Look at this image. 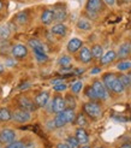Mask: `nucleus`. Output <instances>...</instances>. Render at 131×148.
I'll use <instances>...</instances> for the list:
<instances>
[{"mask_svg": "<svg viewBox=\"0 0 131 148\" xmlns=\"http://www.w3.org/2000/svg\"><path fill=\"white\" fill-rule=\"evenodd\" d=\"M83 46V42L81 39L78 38H74L71 39L69 42H68V46H66V49L69 53H76V52Z\"/></svg>", "mask_w": 131, "mask_h": 148, "instance_id": "nucleus-12", "label": "nucleus"}, {"mask_svg": "<svg viewBox=\"0 0 131 148\" xmlns=\"http://www.w3.org/2000/svg\"><path fill=\"white\" fill-rule=\"evenodd\" d=\"M82 88H83V83L81 81H76V82H74L71 84V92L75 93V94H78L82 90Z\"/></svg>", "mask_w": 131, "mask_h": 148, "instance_id": "nucleus-31", "label": "nucleus"}, {"mask_svg": "<svg viewBox=\"0 0 131 148\" xmlns=\"http://www.w3.org/2000/svg\"><path fill=\"white\" fill-rule=\"evenodd\" d=\"M34 54L36 60L39 63H46L48 60V56L46 54V52H40V51H34Z\"/></svg>", "mask_w": 131, "mask_h": 148, "instance_id": "nucleus-28", "label": "nucleus"}, {"mask_svg": "<svg viewBox=\"0 0 131 148\" xmlns=\"http://www.w3.org/2000/svg\"><path fill=\"white\" fill-rule=\"evenodd\" d=\"M65 145H66L69 148H79V142L77 141V138L74 136H69L66 140H65Z\"/></svg>", "mask_w": 131, "mask_h": 148, "instance_id": "nucleus-27", "label": "nucleus"}, {"mask_svg": "<svg viewBox=\"0 0 131 148\" xmlns=\"http://www.w3.org/2000/svg\"><path fill=\"white\" fill-rule=\"evenodd\" d=\"M77 138V141L79 142V145H85V143H88L89 141V136H88V132H87L83 128H78L76 130V136Z\"/></svg>", "mask_w": 131, "mask_h": 148, "instance_id": "nucleus-16", "label": "nucleus"}, {"mask_svg": "<svg viewBox=\"0 0 131 148\" xmlns=\"http://www.w3.org/2000/svg\"><path fill=\"white\" fill-rule=\"evenodd\" d=\"M57 148H69V147L65 145V142H64V143H59V145L57 146Z\"/></svg>", "mask_w": 131, "mask_h": 148, "instance_id": "nucleus-40", "label": "nucleus"}, {"mask_svg": "<svg viewBox=\"0 0 131 148\" xmlns=\"http://www.w3.org/2000/svg\"><path fill=\"white\" fill-rule=\"evenodd\" d=\"M23 146H24V143L22 141H16V140H14V141L7 143L5 148H23Z\"/></svg>", "mask_w": 131, "mask_h": 148, "instance_id": "nucleus-35", "label": "nucleus"}, {"mask_svg": "<svg viewBox=\"0 0 131 148\" xmlns=\"http://www.w3.org/2000/svg\"><path fill=\"white\" fill-rule=\"evenodd\" d=\"M117 69L119 71H128L131 69V62H120L117 65Z\"/></svg>", "mask_w": 131, "mask_h": 148, "instance_id": "nucleus-32", "label": "nucleus"}, {"mask_svg": "<svg viewBox=\"0 0 131 148\" xmlns=\"http://www.w3.org/2000/svg\"><path fill=\"white\" fill-rule=\"evenodd\" d=\"M53 12H54V21L57 23H63L68 18V10L63 5H57L53 9Z\"/></svg>", "mask_w": 131, "mask_h": 148, "instance_id": "nucleus-9", "label": "nucleus"}, {"mask_svg": "<svg viewBox=\"0 0 131 148\" xmlns=\"http://www.w3.org/2000/svg\"><path fill=\"white\" fill-rule=\"evenodd\" d=\"M128 76H129V77H130V79H131V71L129 72V75H128Z\"/></svg>", "mask_w": 131, "mask_h": 148, "instance_id": "nucleus-46", "label": "nucleus"}, {"mask_svg": "<svg viewBox=\"0 0 131 148\" xmlns=\"http://www.w3.org/2000/svg\"><path fill=\"white\" fill-rule=\"evenodd\" d=\"M77 124L79 125L81 128H83V127H85L87 125V119H85V116H83V114H79L78 117H77Z\"/></svg>", "mask_w": 131, "mask_h": 148, "instance_id": "nucleus-37", "label": "nucleus"}, {"mask_svg": "<svg viewBox=\"0 0 131 148\" xmlns=\"http://www.w3.org/2000/svg\"><path fill=\"white\" fill-rule=\"evenodd\" d=\"M115 58H117V53H115L114 51H108V52H106V53L100 58V63L102 65L110 64V63H112L114 60Z\"/></svg>", "mask_w": 131, "mask_h": 148, "instance_id": "nucleus-19", "label": "nucleus"}, {"mask_svg": "<svg viewBox=\"0 0 131 148\" xmlns=\"http://www.w3.org/2000/svg\"><path fill=\"white\" fill-rule=\"evenodd\" d=\"M4 70H5L4 65H3V64H0V73H3V72H4Z\"/></svg>", "mask_w": 131, "mask_h": 148, "instance_id": "nucleus-44", "label": "nucleus"}, {"mask_svg": "<svg viewBox=\"0 0 131 148\" xmlns=\"http://www.w3.org/2000/svg\"><path fill=\"white\" fill-rule=\"evenodd\" d=\"M12 117V113L9 108L6 107H1L0 108V122H7L10 121Z\"/></svg>", "mask_w": 131, "mask_h": 148, "instance_id": "nucleus-25", "label": "nucleus"}, {"mask_svg": "<svg viewBox=\"0 0 131 148\" xmlns=\"http://www.w3.org/2000/svg\"><path fill=\"white\" fill-rule=\"evenodd\" d=\"M98 72H100V69H99V68H98V69L91 70V75H95V73H98Z\"/></svg>", "mask_w": 131, "mask_h": 148, "instance_id": "nucleus-42", "label": "nucleus"}, {"mask_svg": "<svg viewBox=\"0 0 131 148\" xmlns=\"http://www.w3.org/2000/svg\"><path fill=\"white\" fill-rule=\"evenodd\" d=\"M64 100H65V106H66V108H74L75 110L76 100H75V98L72 97V95H66Z\"/></svg>", "mask_w": 131, "mask_h": 148, "instance_id": "nucleus-29", "label": "nucleus"}, {"mask_svg": "<svg viewBox=\"0 0 131 148\" xmlns=\"http://www.w3.org/2000/svg\"><path fill=\"white\" fill-rule=\"evenodd\" d=\"M6 64H7V65H13L14 63H13V62H11V60H7V63H6Z\"/></svg>", "mask_w": 131, "mask_h": 148, "instance_id": "nucleus-45", "label": "nucleus"}, {"mask_svg": "<svg viewBox=\"0 0 131 148\" xmlns=\"http://www.w3.org/2000/svg\"><path fill=\"white\" fill-rule=\"evenodd\" d=\"M66 89H68V86L63 82L53 84V90H55V92H65Z\"/></svg>", "mask_w": 131, "mask_h": 148, "instance_id": "nucleus-36", "label": "nucleus"}, {"mask_svg": "<svg viewBox=\"0 0 131 148\" xmlns=\"http://www.w3.org/2000/svg\"><path fill=\"white\" fill-rule=\"evenodd\" d=\"M11 35V29L9 24H3L0 25V40H6L9 39Z\"/></svg>", "mask_w": 131, "mask_h": 148, "instance_id": "nucleus-22", "label": "nucleus"}, {"mask_svg": "<svg viewBox=\"0 0 131 148\" xmlns=\"http://www.w3.org/2000/svg\"><path fill=\"white\" fill-rule=\"evenodd\" d=\"M28 46L30 47L33 51H40V52H46V46L38 40V39H30L28 41Z\"/></svg>", "mask_w": 131, "mask_h": 148, "instance_id": "nucleus-17", "label": "nucleus"}, {"mask_svg": "<svg viewBox=\"0 0 131 148\" xmlns=\"http://www.w3.org/2000/svg\"><path fill=\"white\" fill-rule=\"evenodd\" d=\"M91 87H93L94 92H95L98 99H100V100H106V99L108 98V92H107L106 87L104 86V83L101 82V81H99V79L94 81L93 84H91Z\"/></svg>", "mask_w": 131, "mask_h": 148, "instance_id": "nucleus-5", "label": "nucleus"}, {"mask_svg": "<svg viewBox=\"0 0 131 148\" xmlns=\"http://www.w3.org/2000/svg\"><path fill=\"white\" fill-rule=\"evenodd\" d=\"M91 51L90 48L88 47H85V46H82L81 48H79V60H81L82 63L84 64H88L91 62Z\"/></svg>", "mask_w": 131, "mask_h": 148, "instance_id": "nucleus-13", "label": "nucleus"}, {"mask_svg": "<svg viewBox=\"0 0 131 148\" xmlns=\"http://www.w3.org/2000/svg\"><path fill=\"white\" fill-rule=\"evenodd\" d=\"M115 78H117V77H115L114 73H106V75L104 76V82L102 83L106 87V89H108V90L112 89V84H113Z\"/></svg>", "mask_w": 131, "mask_h": 148, "instance_id": "nucleus-20", "label": "nucleus"}, {"mask_svg": "<svg viewBox=\"0 0 131 148\" xmlns=\"http://www.w3.org/2000/svg\"><path fill=\"white\" fill-rule=\"evenodd\" d=\"M50 33H52L53 35H55V36H65L68 33V27L65 24H63V23H57L52 27Z\"/></svg>", "mask_w": 131, "mask_h": 148, "instance_id": "nucleus-15", "label": "nucleus"}, {"mask_svg": "<svg viewBox=\"0 0 131 148\" xmlns=\"http://www.w3.org/2000/svg\"><path fill=\"white\" fill-rule=\"evenodd\" d=\"M119 81L121 82V84L124 86V88H130L131 87V79H130V77L128 75H121Z\"/></svg>", "mask_w": 131, "mask_h": 148, "instance_id": "nucleus-33", "label": "nucleus"}, {"mask_svg": "<svg viewBox=\"0 0 131 148\" xmlns=\"http://www.w3.org/2000/svg\"><path fill=\"white\" fill-rule=\"evenodd\" d=\"M102 1H105L107 5H110V6H113L115 4V0H102Z\"/></svg>", "mask_w": 131, "mask_h": 148, "instance_id": "nucleus-38", "label": "nucleus"}, {"mask_svg": "<svg viewBox=\"0 0 131 148\" xmlns=\"http://www.w3.org/2000/svg\"><path fill=\"white\" fill-rule=\"evenodd\" d=\"M99 148H101V147H99Z\"/></svg>", "mask_w": 131, "mask_h": 148, "instance_id": "nucleus-48", "label": "nucleus"}, {"mask_svg": "<svg viewBox=\"0 0 131 148\" xmlns=\"http://www.w3.org/2000/svg\"><path fill=\"white\" fill-rule=\"evenodd\" d=\"M85 97L87 98H89L90 100H95V99H98L96 98V94H95V92H94V89H93V87L90 86V87H88L85 89Z\"/></svg>", "mask_w": 131, "mask_h": 148, "instance_id": "nucleus-34", "label": "nucleus"}, {"mask_svg": "<svg viewBox=\"0 0 131 148\" xmlns=\"http://www.w3.org/2000/svg\"><path fill=\"white\" fill-rule=\"evenodd\" d=\"M11 54L14 59H24L27 56H28V47L23 43H17V45H14L11 49Z\"/></svg>", "mask_w": 131, "mask_h": 148, "instance_id": "nucleus-6", "label": "nucleus"}, {"mask_svg": "<svg viewBox=\"0 0 131 148\" xmlns=\"http://www.w3.org/2000/svg\"><path fill=\"white\" fill-rule=\"evenodd\" d=\"M90 51H91L93 58L99 59V60H100V58L104 56V48H102V46H100V45H94Z\"/></svg>", "mask_w": 131, "mask_h": 148, "instance_id": "nucleus-23", "label": "nucleus"}, {"mask_svg": "<svg viewBox=\"0 0 131 148\" xmlns=\"http://www.w3.org/2000/svg\"><path fill=\"white\" fill-rule=\"evenodd\" d=\"M58 64L63 68H68V66L71 64V58L69 56H61L59 58V60H58Z\"/></svg>", "mask_w": 131, "mask_h": 148, "instance_id": "nucleus-30", "label": "nucleus"}, {"mask_svg": "<svg viewBox=\"0 0 131 148\" xmlns=\"http://www.w3.org/2000/svg\"><path fill=\"white\" fill-rule=\"evenodd\" d=\"M111 90L114 92V93H117V94H120V93H123V92L125 90V88H124V86L121 84V82L119 81V78H115V79H114Z\"/></svg>", "mask_w": 131, "mask_h": 148, "instance_id": "nucleus-26", "label": "nucleus"}, {"mask_svg": "<svg viewBox=\"0 0 131 148\" xmlns=\"http://www.w3.org/2000/svg\"><path fill=\"white\" fill-rule=\"evenodd\" d=\"M14 21H16L17 23H18V24H20V25L25 24L27 22L29 21V14H28V12H27V11L18 12V13L16 14V17H14Z\"/></svg>", "mask_w": 131, "mask_h": 148, "instance_id": "nucleus-21", "label": "nucleus"}, {"mask_svg": "<svg viewBox=\"0 0 131 148\" xmlns=\"http://www.w3.org/2000/svg\"><path fill=\"white\" fill-rule=\"evenodd\" d=\"M49 106H50L49 110L52 111V112H54V113H59V112H61L63 110L66 108V106H65L64 98L59 97V95H57V97L53 98V100H52V102H50Z\"/></svg>", "mask_w": 131, "mask_h": 148, "instance_id": "nucleus-7", "label": "nucleus"}, {"mask_svg": "<svg viewBox=\"0 0 131 148\" xmlns=\"http://www.w3.org/2000/svg\"><path fill=\"white\" fill-rule=\"evenodd\" d=\"M16 138V131L12 129H3L0 131V143L1 145H7Z\"/></svg>", "mask_w": 131, "mask_h": 148, "instance_id": "nucleus-8", "label": "nucleus"}, {"mask_svg": "<svg viewBox=\"0 0 131 148\" xmlns=\"http://www.w3.org/2000/svg\"><path fill=\"white\" fill-rule=\"evenodd\" d=\"M54 21V12L53 9H46L41 13V22L45 25H49Z\"/></svg>", "mask_w": 131, "mask_h": 148, "instance_id": "nucleus-14", "label": "nucleus"}, {"mask_svg": "<svg viewBox=\"0 0 131 148\" xmlns=\"http://www.w3.org/2000/svg\"><path fill=\"white\" fill-rule=\"evenodd\" d=\"M76 119V113L74 108H65L61 112L57 113L55 118H54V127L55 128H63L65 127L68 123H72Z\"/></svg>", "mask_w": 131, "mask_h": 148, "instance_id": "nucleus-1", "label": "nucleus"}, {"mask_svg": "<svg viewBox=\"0 0 131 148\" xmlns=\"http://www.w3.org/2000/svg\"><path fill=\"white\" fill-rule=\"evenodd\" d=\"M119 148H131V143H125V145L120 146Z\"/></svg>", "mask_w": 131, "mask_h": 148, "instance_id": "nucleus-41", "label": "nucleus"}, {"mask_svg": "<svg viewBox=\"0 0 131 148\" xmlns=\"http://www.w3.org/2000/svg\"><path fill=\"white\" fill-rule=\"evenodd\" d=\"M18 106L20 107V110L28 111V112H33L36 110V105L35 102H33L29 98L27 97H19L18 98Z\"/></svg>", "mask_w": 131, "mask_h": 148, "instance_id": "nucleus-10", "label": "nucleus"}, {"mask_svg": "<svg viewBox=\"0 0 131 148\" xmlns=\"http://www.w3.org/2000/svg\"><path fill=\"white\" fill-rule=\"evenodd\" d=\"M104 9L102 0H87L85 11L90 17H96L98 13L101 12Z\"/></svg>", "mask_w": 131, "mask_h": 148, "instance_id": "nucleus-2", "label": "nucleus"}, {"mask_svg": "<svg viewBox=\"0 0 131 148\" xmlns=\"http://www.w3.org/2000/svg\"><path fill=\"white\" fill-rule=\"evenodd\" d=\"M23 148H34V143L30 142V143H28V145H24Z\"/></svg>", "mask_w": 131, "mask_h": 148, "instance_id": "nucleus-39", "label": "nucleus"}, {"mask_svg": "<svg viewBox=\"0 0 131 148\" xmlns=\"http://www.w3.org/2000/svg\"><path fill=\"white\" fill-rule=\"evenodd\" d=\"M83 110L90 118H99V117H101V114H102V110H101L100 105L96 102H94V101H89V102L84 103Z\"/></svg>", "mask_w": 131, "mask_h": 148, "instance_id": "nucleus-3", "label": "nucleus"}, {"mask_svg": "<svg viewBox=\"0 0 131 148\" xmlns=\"http://www.w3.org/2000/svg\"><path fill=\"white\" fill-rule=\"evenodd\" d=\"M11 119L16 123H19V124H24V123H28L29 121L31 119V112H28V111H24V110H17L14 111L12 113V117Z\"/></svg>", "mask_w": 131, "mask_h": 148, "instance_id": "nucleus-4", "label": "nucleus"}, {"mask_svg": "<svg viewBox=\"0 0 131 148\" xmlns=\"http://www.w3.org/2000/svg\"><path fill=\"white\" fill-rule=\"evenodd\" d=\"M77 28L81 29V30H91V23L88 19L81 18L77 22Z\"/></svg>", "mask_w": 131, "mask_h": 148, "instance_id": "nucleus-24", "label": "nucleus"}, {"mask_svg": "<svg viewBox=\"0 0 131 148\" xmlns=\"http://www.w3.org/2000/svg\"><path fill=\"white\" fill-rule=\"evenodd\" d=\"M3 10H4V3H3V0H0V12Z\"/></svg>", "mask_w": 131, "mask_h": 148, "instance_id": "nucleus-43", "label": "nucleus"}, {"mask_svg": "<svg viewBox=\"0 0 131 148\" xmlns=\"http://www.w3.org/2000/svg\"><path fill=\"white\" fill-rule=\"evenodd\" d=\"M82 148H89V147H88V146H84V147H82Z\"/></svg>", "mask_w": 131, "mask_h": 148, "instance_id": "nucleus-47", "label": "nucleus"}, {"mask_svg": "<svg viewBox=\"0 0 131 148\" xmlns=\"http://www.w3.org/2000/svg\"><path fill=\"white\" fill-rule=\"evenodd\" d=\"M49 101V93L48 92H40L35 97V105L36 107H45Z\"/></svg>", "mask_w": 131, "mask_h": 148, "instance_id": "nucleus-11", "label": "nucleus"}, {"mask_svg": "<svg viewBox=\"0 0 131 148\" xmlns=\"http://www.w3.org/2000/svg\"><path fill=\"white\" fill-rule=\"evenodd\" d=\"M131 52V43L130 42H124L121 43V45L119 46L118 48V57L119 58H126Z\"/></svg>", "mask_w": 131, "mask_h": 148, "instance_id": "nucleus-18", "label": "nucleus"}]
</instances>
